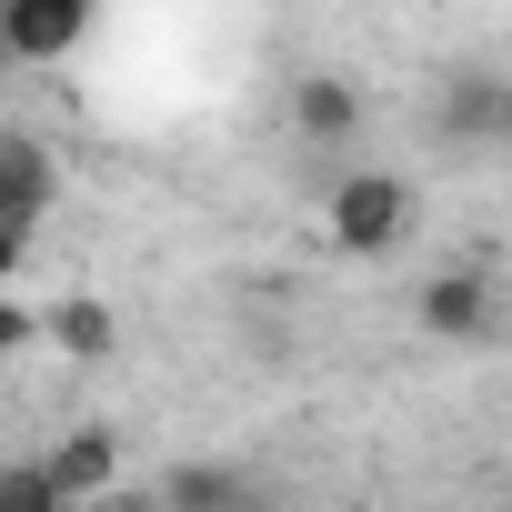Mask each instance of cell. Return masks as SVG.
<instances>
[{"mask_svg":"<svg viewBox=\"0 0 512 512\" xmlns=\"http://www.w3.org/2000/svg\"><path fill=\"white\" fill-rule=\"evenodd\" d=\"M31 332H41V322H31V312H21V302H0V362H11V352H21V342H31Z\"/></svg>","mask_w":512,"mask_h":512,"instance_id":"cell-11","label":"cell"},{"mask_svg":"<svg viewBox=\"0 0 512 512\" xmlns=\"http://www.w3.org/2000/svg\"><path fill=\"white\" fill-rule=\"evenodd\" d=\"M0 71H11V31H0Z\"/></svg>","mask_w":512,"mask_h":512,"instance_id":"cell-13","label":"cell"},{"mask_svg":"<svg viewBox=\"0 0 512 512\" xmlns=\"http://www.w3.org/2000/svg\"><path fill=\"white\" fill-rule=\"evenodd\" d=\"M21 251H31V221H0V282L21 272Z\"/></svg>","mask_w":512,"mask_h":512,"instance_id":"cell-12","label":"cell"},{"mask_svg":"<svg viewBox=\"0 0 512 512\" xmlns=\"http://www.w3.org/2000/svg\"><path fill=\"white\" fill-rule=\"evenodd\" d=\"M322 231H332V251H362V262H372V251H392L412 231V191L392 171H352V181H332Z\"/></svg>","mask_w":512,"mask_h":512,"instance_id":"cell-1","label":"cell"},{"mask_svg":"<svg viewBox=\"0 0 512 512\" xmlns=\"http://www.w3.org/2000/svg\"><path fill=\"white\" fill-rule=\"evenodd\" d=\"M412 322H422L432 342H492V322H502V282H492L482 262H452V272H432V282L412 292Z\"/></svg>","mask_w":512,"mask_h":512,"instance_id":"cell-2","label":"cell"},{"mask_svg":"<svg viewBox=\"0 0 512 512\" xmlns=\"http://www.w3.org/2000/svg\"><path fill=\"white\" fill-rule=\"evenodd\" d=\"M0 31L11 61H71L91 41V0H0Z\"/></svg>","mask_w":512,"mask_h":512,"instance_id":"cell-3","label":"cell"},{"mask_svg":"<svg viewBox=\"0 0 512 512\" xmlns=\"http://www.w3.org/2000/svg\"><path fill=\"white\" fill-rule=\"evenodd\" d=\"M41 472H51V492H61V502H91V492H111V482H121V442H111V432H71Z\"/></svg>","mask_w":512,"mask_h":512,"instance_id":"cell-7","label":"cell"},{"mask_svg":"<svg viewBox=\"0 0 512 512\" xmlns=\"http://www.w3.org/2000/svg\"><path fill=\"white\" fill-rule=\"evenodd\" d=\"M41 332H51V342H61V352H71V362H111V342H121V332H111V312H101V302H61V312H51V322H41Z\"/></svg>","mask_w":512,"mask_h":512,"instance_id":"cell-8","label":"cell"},{"mask_svg":"<svg viewBox=\"0 0 512 512\" xmlns=\"http://www.w3.org/2000/svg\"><path fill=\"white\" fill-rule=\"evenodd\" d=\"M51 191H61L51 151H41L31 131H0V221H41V211H51Z\"/></svg>","mask_w":512,"mask_h":512,"instance_id":"cell-5","label":"cell"},{"mask_svg":"<svg viewBox=\"0 0 512 512\" xmlns=\"http://www.w3.org/2000/svg\"><path fill=\"white\" fill-rule=\"evenodd\" d=\"M292 131H302V141H352V131H362V91H352L342 71H302V81H292Z\"/></svg>","mask_w":512,"mask_h":512,"instance_id":"cell-6","label":"cell"},{"mask_svg":"<svg viewBox=\"0 0 512 512\" xmlns=\"http://www.w3.org/2000/svg\"><path fill=\"white\" fill-rule=\"evenodd\" d=\"M432 121L452 141H512V71H452Z\"/></svg>","mask_w":512,"mask_h":512,"instance_id":"cell-4","label":"cell"},{"mask_svg":"<svg viewBox=\"0 0 512 512\" xmlns=\"http://www.w3.org/2000/svg\"><path fill=\"white\" fill-rule=\"evenodd\" d=\"M0 512H61L51 472H41V462H21V472H0Z\"/></svg>","mask_w":512,"mask_h":512,"instance_id":"cell-10","label":"cell"},{"mask_svg":"<svg viewBox=\"0 0 512 512\" xmlns=\"http://www.w3.org/2000/svg\"><path fill=\"white\" fill-rule=\"evenodd\" d=\"M241 492H251V482H241L231 462H181V472L161 482V502H241Z\"/></svg>","mask_w":512,"mask_h":512,"instance_id":"cell-9","label":"cell"}]
</instances>
